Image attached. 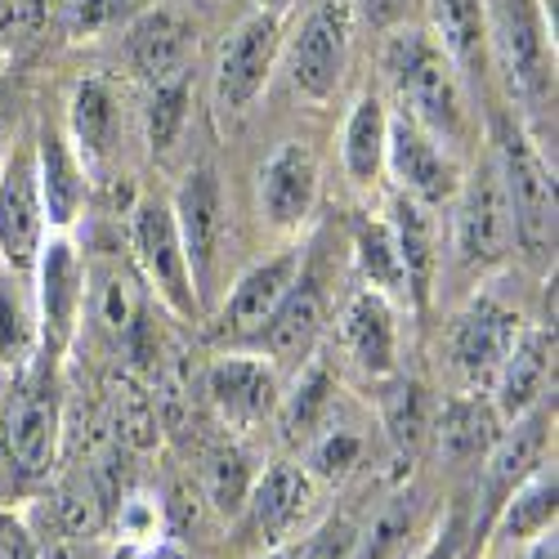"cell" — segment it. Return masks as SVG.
Returning a JSON list of instances; mask_svg holds the SVG:
<instances>
[{
	"label": "cell",
	"mask_w": 559,
	"mask_h": 559,
	"mask_svg": "<svg viewBox=\"0 0 559 559\" xmlns=\"http://www.w3.org/2000/svg\"><path fill=\"white\" fill-rule=\"evenodd\" d=\"M264 559H292V555H264Z\"/></svg>",
	"instance_id": "bcb514c9"
},
{
	"label": "cell",
	"mask_w": 559,
	"mask_h": 559,
	"mask_svg": "<svg viewBox=\"0 0 559 559\" xmlns=\"http://www.w3.org/2000/svg\"><path fill=\"white\" fill-rule=\"evenodd\" d=\"M390 233H394V247H399V260H403V277H407V292L416 300H426L430 292V277H435V224L426 215V202H416L407 193L394 198L390 206Z\"/></svg>",
	"instance_id": "cb8c5ba5"
},
{
	"label": "cell",
	"mask_w": 559,
	"mask_h": 559,
	"mask_svg": "<svg viewBox=\"0 0 559 559\" xmlns=\"http://www.w3.org/2000/svg\"><path fill=\"white\" fill-rule=\"evenodd\" d=\"M179 121H183V81L153 85V108H148V139H153V148H170Z\"/></svg>",
	"instance_id": "8d00e7d4"
},
{
	"label": "cell",
	"mask_w": 559,
	"mask_h": 559,
	"mask_svg": "<svg viewBox=\"0 0 559 559\" xmlns=\"http://www.w3.org/2000/svg\"><path fill=\"white\" fill-rule=\"evenodd\" d=\"M59 381H55V358L45 354L32 371L14 381V390L0 403V465L19 484L50 479L55 456H59Z\"/></svg>",
	"instance_id": "6da1fadb"
},
{
	"label": "cell",
	"mask_w": 559,
	"mask_h": 559,
	"mask_svg": "<svg viewBox=\"0 0 559 559\" xmlns=\"http://www.w3.org/2000/svg\"><path fill=\"white\" fill-rule=\"evenodd\" d=\"M515 313L501 309L497 300H475L465 305L452 322V336H448V354H452V367L456 377L465 381L471 394H484L492 390L497 371H501V358L515 341Z\"/></svg>",
	"instance_id": "52a82bcc"
},
{
	"label": "cell",
	"mask_w": 559,
	"mask_h": 559,
	"mask_svg": "<svg viewBox=\"0 0 559 559\" xmlns=\"http://www.w3.org/2000/svg\"><path fill=\"white\" fill-rule=\"evenodd\" d=\"M354 542H358L354 524H349V520H332L328 528H322V533L305 546L300 559H349V555H354Z\"/></svg>",
	"instance_id": "f35d334b"
},
{
	"label": "cell",
	"mask_w": 559,
	"mask_h": 559,
	"mask_svg": "<svg viewBox=\"0 0 559 559\" xmlns=\"http://www.w3.org/2000/svg\"><path fill=\"white\" fill-rule=\"evenodd\" d=\"M430 19L456 72L479 76L488 59V0H430Z\"/></svg>",
	"instance_id": "603a6c76"
},
{
	"label": "cell",
	"mask_w": 559,
	"mask_h": 559,
	"mask_svg": "<svg viewBox=\"0 0 559 559\" xmlns=\"http://www.w3.org/2000/svg\"><path fill=\"white\" fill-rule=\"evenodd\" d=\"M40 269V322H45V349L50 358L68 345L72 328H76V313L85 305V273H81V255L72 251L68 238H55L50 247L40 242L36 255Z\"/></svg>",
	"instance_id": "4fadbf2b"
},
{
	"label": "cell",
	"mask_w": 559,
	"mask_h": 559,
	"mask_svg": "<svg viewBox=\"0 0 559 559\" xmlns=\"http://www.w3.org/2000/svg\"><path fill=\"white\" fill-rule=\"evenodd\" d=\"M407 528H412V501H390L381 515H377V524H371V528L354 542V555H349V559H390V555L403 546Z\"/></svg>",
	"instance_id": "e575fe53"
},
{
	"label": "cell",
	"mask_w": 559,
	"mask_h": 559,
	"mask_svg": "<svg viewBox=\"0 0 559 559\" xmlns=\"http://www.w3.org/2000/svg\"><path fill=\"white\" fill-rule=\"evenodd\" d=\"M0 153H5V121H0Z\"/></svg>",
	"instance_id": "f6af8a7d"
},
{
	"label": "cell",
	"mask_w": 559,
	"mask_h": 559,
	"mask_svg": "<svg viewBox=\"0 0 559 559\" xmlns=\"http://www.w3.org/2000/svg\"><path fill=\"white\" fill-rule=\"evenodd\" d=\"M488 36H497L501 59L520 90H542L546 85V23L533 10V0H497V14L488 23Z\"/></svg>",
	"instance_id": "ac0fdd59"
},
{
	"label": "cell",
	"mask_w": 559,
	"mask_h": 559,
	"mask_svg": "<svg viewBox=\"0 0 559 559\" xmlns=\"http://www.w3.org/2000/svg\"><path fill=\"white\" fill-rule=\"evenodd\" d=\"M385 104L377 95H362L345 121V170L354 183H371L385 166Z\"/></svg>",
	"instance_id": "4316f807"
},
{
	"label": "cell",
	"mask_w": 559,
	"mask_h": 559,
	"mask_svg": "<svg viewBox=\"0 0 559 559\" xmlns=\"http://www.w3.org/2000/svg\"><path fill=\"white\" fill-rule=\"evenodd\" d=\"M255 5H260V10H287L292 0H255Z\"/></svg>",
	"instance_id": "ee69618b"
},
{
	"label": "cell",
	"mask_w": 559,
	"mask_h": 559,
	"mask_svg": "<svg viewBox=\"0 0 559 559\" xmlns=\"http://www.w3.org/2000/svg\"><path fill=\"white\" fill-rule=\"evenodd\" d=\"M193 45H198V32L183 14L148 10L126 36V59L148 85H170V81H183V68L193 59Z\"/></svg>",
	"instance_id": "7c38bea8"
},
{
	"label": "cell",
	"mask_w": 559,
	"mask_h": 559,
	"mask_svg": "<svg viewBox=\"0 0 559 559\" xmlns=\"http://www.w3.org/2000/svg\"><path fill=\"white\" fill-rule=\"evenodd\" d=\"M0 68H5V55H0Z\"/></svg>",
	"instance_id": "7dc6e473"
},
{
	"label": "cell",
	"mask_w": 559,
	"mask_h": 559,
	"mask_svg": "<svg viewBox=\"0 0 559 559\" xmlns=\"http://www.w3.org/2000/svg\"><path fill=\"white\" fill-rule=\"evenodd\" d=\"M318 332H322V292L313 277H296L283 305L260 328V341L277 362H305L318 345Z\"/></svg>",
	"instance_id": "ffe728a7"
},
{
	"label": "cell",
	"mask_w": 559,
	"mask_h": 559,
	"mask_svg": "<svg viewBox=\"0 0 559 559\" xmlns=\"http://www.w3.org/2000/svg\"><path fill=\"white\" fill-rule=\"evenodd\" d=\"M555 371V332L546 328H528V332H515L510 341L506 358H501V371L492 381V412L506 416V421H520L524 412H533L546 394V381Z\"/></svg>",
	"instance_id": "8fae6325"
},
{
	"label": "cell",
	"mask_w": 559,
	"mask_h": 559,
	"mask_svg": "<svg viewBox=\"0 0 559 559\" xmlns=\"http://www.w3.org/2000/svg\"><path fill=\"white\" fill-rule=\"evenodd\" d=\"M555 528V465H537V471L506 497V515H501V533L510 542H528L537 533Z\"/></svg>",
	"instance_id": "f1b7e54d"
},
{
	"label": "cell",
	"mask_w": 559,
	"mask_h": 559,
	"mask_svg": "<svg viewBox=\"0 0 559 559\" xmlns=\"http://www.w3.org/2000/svg\"><path fill=\"white\" fill-rule=\"evenodd\" d=\"M497 170L501 189L510 202V224H515V242L546 260L555 251V175L542 162V153L528 144V134L520 126H501L497 144Z\"/></svg>",
	"instance_id": "3957f363"
},
{
	"label": "cell",
	"mask_w": 559,
	"mask_h": 559,
	"mask_svg": "<svg viewBox=\"0 0 559 559\" xmlns=\"http://www.w3.org/2000/svg\"><path fill=\"white\" fill-rule=\"evenodd\" d=\"M354 251H358V269H362V277L371 283V292H381V296L407 292L403 260H399V247H394L390 224L362 219V224H358V238H354Z\"/></svg>",
	"instance_id": "1f68e13d"
},
{
	"label": "cell",
	"mask_w": 559,
	"mask_h": 559,
	"mask_svg": "<svg viewBox=\"0 0 559 559\" xmlns=\"http://www.w3.org/2000/svg\"><path fill=\"white\" fill-rule=\"evenodd\" d=\"M134 251H139V264H144V273H148V283L162 292V300L170 309H179V313L198 309V292H193L189 260H183L170 206L144 202L134 211Z\"/></svg>",
	"instance_id": "9c48e42d"
},
{
	"label": "cell",
	"mask_w": 559,
	"mask_h": 559,
	"mask_svg": "<svg viewBox=\"0 0 559 559\" xmlns=\"http://www.w3.org/2000/svg\"><path fill=\"white\" fill-rule=\"evenodd\" d=\"M345 345L362 371L385 377L394 367V313L381 292H358L345 309Z\"/></svg>",
	"instance_id": "d4e9b609"
},
{
	"label": "cell",
	"mask_w": 559,
	"mask_h": 559,
	"mask_svg": "<svg viewBox=\"0 0 559 559\" xmlns=\"http://www.w3.org/2000/svg\"><path fill=\"white\" fill-rule=\"evenodd\" d=\"M328 407H332V377H328V367L313 362L300 377L296 394L283 403V435L292 443L313 439V430H318V421H322V412H328Z\"/></svg>",
	"instance_id": "d6a6232c"
},
{
	"label": "cell",
	"mask_w": 559,
	"mask_h": 559,
	"mask_svg": "<svg viewBox=\"0 0 559 559\" xmlns=\"http://www.w3.org/2000/svg\"><path fill=\"white\" fill-rule=\"evenodd\" d=\"M542 452H546V412L533 407L515 421V430L497 435V443L488 448V497H492V506H501L537 471Z\"/></svg>",
	"instance_id": "44dd1931"
},
{
	"label": "cell",
	"mask_w": 559,
	"mask_h": 559,
	"mask_svg": "<svg viewBox=\"0 0 559 559\" xmlns=\"http://www.w3.org/2000/svg\"><path fill=\"white\" fill-rule=\"evenodd\" d=\"M435 559H448V555H435Z\"/></svg>",
	"instance_id": "c3c4849f"
},
{
	"label": "cell",
	"mask_w": 559,
	"mask_h": 559,
	"mask_svg": "<svg viewBox=\"0 0 559 559\" xmlns=\"http://www.w3.org/2000/svg\"><path fill=\"white\" fill-rule=\"evenodd\" d=\"M36 183H40L45 219L55 228H68L85 202V183L68 153V139L55 126H40V139H36Z\"/></svg>",
	"instance_id": "7402d4cb"
},
{
	"label": "cell",
	"mask_w": 559,
	"mask_h": 559,
	"mask_svg": "<svg viewBox=\"0 0 559 559\" xmlns=\"http://www.w3.org/2000/svg\"><path fill=\"white\" fill-rule=\"evenodd\" d=\"M385 157H390V170L394 179L403 183V193L416 198V202H448L456 198V166L439 153L435 134L421 130L412 117H394L390 130H385Z\"/></svg>",
	"instance_id": "30bf717a"
},
{
	"label": "cell",
	"mask_w": 559,
	"mask_h": 559,
	"mask_svg": "<svg viewBox=\"0 0 559 559\" xmlns=\"http://www.w3.org/2000/svg\"><path fill=\"white\" fill-rule=\"evenodd\" d=\"M59 14L68 32H95L108 19V0H59Z\"/></svg>",
	"instance_id": "60d3db41"
},
{
	"label": "cell",
	"mask_w": 559,
	"mask_h": 559,
	"mask_svg": "<svg viewBox=\"0 0 559 559\" xmlns=\"http://www.w3.org/2000/svg\"><path fill=\"white\" fill-rule=\"evenodd\" d=\"M170 215L179 228L183 260H189V277H193V287H202L215 264V247H219V179H215V170L202 166L183 179Z\"/></svg>",
	"instance_id": "9a60e30c"
},
{
	"label": "cell",
	"mask_w": 559,
	"mask_h": 559,
	"mask_svg": "<svg viewBox=\"0 0 559 559\" xmlns=\"http://www.w3.org/2000/svg\"><path fill=\"white\" fill-rule=\"evenodd\" d=\"M358 456H362V439L354 430H332L313 443V471L318 475H345Z\"/></svg>",
	"instance_id": "74e56055"
},
{
	"label": "cell",
	"mask_w": 559,
	"mask_h": 559,
	"mask_svg": "<svg viewBox=\"0 0 559 559\" xmlns=\"http://www.w3.org/2000/svg\"><path fill=\"white\" fill-rule=\"evenodd\" d=\"M309 501H313V484H309V475L300 471V465H287V461L269 465L247 492V515H251L255 537L260 542H283L300 524Z\"/></svg>",
	"instance_id": "e0dca14e"
},
{
	"label": "cell",
	"mask_w": 559,
	"mask_h": 559,
	"mask_svg": "<svg viewBox=\"0 0 559 559\" xmlns=\"http://www.w3.org/2000/svg\"><path fill=\"white\" fill-rule=\"evenodd\" d=\"M385 68L403 117H412L430 134H461L465 104H461V72L443 55V45L426 32H399L385 50Z\"/></svg>",
	"instance_id": "7a4b0ae2"
},
{
	"label": "cell",
	"mask_w": 559,
	"mask_h": 559,
	"mask_svg": "<svg viewBox=\"0 0 559 559\" xmlns=\"http://www.w3.org/2000/svg\"><path fill=\"white\" fill-rule=\"evenodd\" d=\"M354 45V10L349 0H318L300 19V32L292 40V85L305 99L328 104L349 68Z\"/></svg>",
	"instance_id": "5b68a950"
},
{
	"label": "cell",
	"mask_w": 559,
	"mask_h": 559,
	"mask_svg": "<svg viewBox=\"0 0 559 559\" xmlns=\"http://www.w3.org/2000/svg\"><path fill=\"white\" fill-rule=\"evenodd\" d=\"M206 492L215 501V510H224V515H233V510L247 506V492H251V465L238 448H224L211 456L206 465Z\"/></svg>",
	"instance_id": "836d02e7"
},
{
	"label": "cell",
	"mask_w": 559,
	"mask_h": 559,
	"mask_svg": "<svg viewBox=\"0 0 559 559\" xmlns=\"http://www.w3.org/2000/svg\"><path fill=\"white\" fill-rule=\"evenodd\" d=\"M90 305H95V322L112 341L134 336L139 322H144V292L134 287V277L121 264H104L99 269L95 292H90Z\"/></svg>",
	"instance_id": "83f0119b"
},
{
	"label": "cell",
	"mask_w": 559,
	"mask_h": 559,
	"mask_svg": "<svg viewBox=\"0 0 559 559\" xmlns=\"http://www.w3.org/2000/svg\"><path fill=\"white\" fill-rule=\"evenodd\" d=\"M318 198V162L305 144H283L260 170V206L273 228H300Z\"/></svg>",
	"instance_id": "2e32d148"
},
{
	"label": "cell",
	"mask_w": 559,
	"mask_h": 559,
	"mask_svg": "<svg viewBox=\"0 0 559 559\" xmlns=\"http://www.w3.org/2000/svg\"><path fill=\"white\" fill-rule=\"evenodd\" d=\"M510 242H515L510 202L497 157H488L471 179L456 183V260L471 273H488L510 255Z\"/></svg>",
	"instance_id": "277c9868"
},
{
	"label": "cell",
	"mask_w": 559,
	"mask_h": 559,
	"mask_svg": "<svg viewBox=\"0 0 559 559\" xmlns=\"http://www.w3.org/2000/svg\"><path fill=\"white\" fill-rule=\"evenodd\" d=\"M497 412L492 403L484 399H452L443 412H439V426H435V439H439V452L443 461H479L488 456V448L497 443Z\"/></svg>",
	"instance_id": "484cf974"
},
{
	"label": "cell",
	"mask_w": 559,
	"mask_h": 559,
	"mask_svg": "<svg viewBox=\"0 0 559 559\" xmlns=\"http://www.w3.org/2000/svg\"><path fill=\"white\" fill-rule=\"evenodd\" d=\"M277 45H283V23H277L273 10H255L251 19L233 27L215 68V104L224 112H247L260 99V90L273 76Z\"/></svg>",
	"instance_id": "8992f818"
},
{
	"label": "cell",
	"mask_w": 559,
	"mask_h": 559,
	"mask_svg": "<svg viewBox=\"0 0 559 559\" xmlns=\"http://www.w3.org/2000/svg\"><path fill=\"white\" fill-rule=\"evenodd\" d=\"M45 242V206L36 183V157L27 148L0 166V251L14 269H32Z\"/></svg>",
	"instance_id": "ba28073f"
},
{
	"label": "cell",
	"mask_w": 559,
	"mask_h": 559,
	"mask_svg": "<svg viewBox=\"0 0 559 559\" xmlns=\"http://www.w3.org/2000/svg\"><path fill=\"white\" fill-rule=\"evenodd\" d=\"M112 130H117V99L104 81H81L72 95V134L90 162L108 157L112 148Z\"/></svg>",
	"instance_id": "f546056e"
},
{
	"label": "cell",
	"mask_w": 559,
	"mask_h": 559,
	"mask_svg": "<svg viewBox=\"0 0 559 559\" xmlns=\"http://www.w3.org/2000/svg\"><path fill=\"white\" fill-rule=\"evenodd\" d=\"M211 399L224 421L255 426L277 407V377L264 358H219L211 367Z\"/></svg>",
	"instance_id": "d6986e66"
},
{
	"label": "cell",
	"mask_w": 559,
	"mask_h": 559,
	"mask_svg": "<svg viewBox=\"0 0 559 559\" xmlns=\"http://www.w3.org/2000/svg\"><path fill=\"white\" fill-rule=\"evenodd\" d=\"M0 559H40L32 533L10 515V510H0Z\"/></svg>",
	"instance_id": "ab89813d"
},
{
	"label": "cell",
	"mask_w": 559,
	"mask_h": 559,
	"mask_svg": "<svg viewBox=\"0 0 559 559\" xmlns=\"http://www.w3.org/2000/svg\"><path fill=\"white\" fill-rule=\"evenodd\" d=\"M27 349H32L27 309H23V300H19L5 283H0V358H5V362H19Z\"/></svg>",
	"instance_id": "d590c367"
},
{
	"label": "cell",
	"mask_w": 559,
	"mask_h": 559,
	"mask_svg": "<svg viewBox=\"0 0 559 559\" xmlns=\"http://www.w3.org/2000/svg\"><path fill=\"white\" fill-rule=\"evenodd\" d=\"M381 421H385V435L399 452H416L430 430V407H426V390L416 381H394L381 399Z\"/></svg>",
	"instance_id": "4dcf8cb0"
},
{
	"label": "cell",
	"mask_w": 559,
	"mask_h": 559,
	"mask_svg": "<svg viewBox=\"0 0 559 559\" xmlns=\"http://www.w3.org/2000/svg\"><path fill=\"white\" fill-rule=\"evenodd\" d=\"M528 559H559V537H555V528H546V533H537V542H533V550H528Z\"/></svg>",
	"instance_id": "b9f144b4"
},
{
	"label": "cell",
	"mask_w": 559,
	"mask_h": 559,
	"mask_svg": "<svg viewBox=\"0 0 559 559\" xmlns=\"http://www.w3.org/2000/svg\"><path fill=\"white\" fill-rule=\"evenodd\" d=\"M144 559H183V550H175V546H157V550H148Z\"/></svg>",
	"instance_id": "7bdbcfd3"
},
{
	"label": "cell",
	"mask_w": 559,
	"mask_h": 559,
	"mask_svg": "<svg viewBox=\"0 0 559 559\" xmlns=\"http://www.w3.org/2000/svg\"><path fill=\"white\" fill-rule=\"evenodd\" d=\"M300 251H283L255 269H247L233 287L228 305H224V318H219V332L224 336H260V328L273 318V309L283 305V296L292 292V283L300 277Z\"/></svg>",
	"instance_id": "5bb4252c"
}]
</instances>
